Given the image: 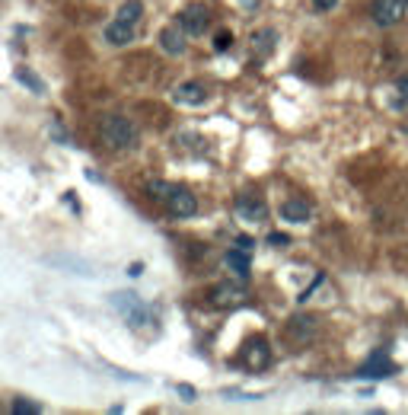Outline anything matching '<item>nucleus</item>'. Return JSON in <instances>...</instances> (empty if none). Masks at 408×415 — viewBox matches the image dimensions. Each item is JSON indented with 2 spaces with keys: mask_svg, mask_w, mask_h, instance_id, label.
I'll return each mask as SVG.
<instances>
[{
  "mask_svg": "<svg viewBox=\"0 0 408 415\" xmlns=\"http://www.w3.org/2000/svg\"><path fill=\"white\" fill-rule=\"evenodd\" d=\"M405 4H408V0H405Z\"/></svg>",
  "mask_w": 408,
  "mask_h": 415,
  "instance_id": "29",
  "label": "nucleus"
},
{
  "mask_svg": "<svg viewBox=\"0 0 408 415\" xmlns=\"http://www.w3.org/2000/svg\"><path fill=\"white\" fill-rule=\"evenodd\" d=\"M230 45H233V35H230V29H221V32L214 35V51H230Z\"/></svg>",
  "mask_w": 408,
  "mask_h": 415,
  "instance_id": "20",
  "label": "nucleus"
},
{
  "mask_svg": "<svg viewBox=\"0 0 408 415\" xmlns=\"http://www.w3.org/2000/svg\"><path fill=\"white\" fill-rule=\"evenodd\" d=\"M176 186H169V182H150V186H147V195H150V198H159V201H166L169 198V192H173Z\"/></svg>",
  "mask_w": 408,
  "mask_h": 415,
  "instance_id": "18",
  "label": "nucleus"
},
{
  "mask_svg": "<svg viewBox=\"0 0 408 415\" xmlns=\"http://www.w3.org/2000/svg\"><path fill=\"white\" fill-rule=\"evenodd\" d=\"M322 281H325V275H322V272H319V278H316V281H312V284H310V288H306V290H303V294H300V298H297V300H300V304H306V300H310V298H312V290H316V288H319V284H322Z\"/></svg>",
  "mask_w": 408,
  "mask_h": 415,
  "instance_id": "24",
  "label": "nucleus"
},
{
  "mask_svg": "<svg viewBox=\"0 0 408 415\" xmlns=\"http://www.w3.org/2000/svg\"><path fill=\"white\" fill-rule=\"evenodd\" d=\"M13 412L16 415H39V412H42V406H39V402H29V400H16L13 402Z\"/></svg>",
  "mask_w": 408,
  "mask_h": 415,
  "instance_id": "19",
  "label": "nucleus"
},
{
  "mask_svg": "<svg viewBox=\"0 0 408 415\" xmlns=\"http://www.w3.org/2000/svg\"><path fill=\"white\" fill-rule=\"evenodd\" d=\"M159 49L173 58L185 55V32H182V29H163V32H159Z\"/></svg>",
  "mask_w": 408,
  "mask_h": 415,
  "instance_id": "15",
  "label": "nucleus"
},
{
  "mask_svg": "<svg viewBox=\"0 0 408 415\" xmlns=\"http://www.w3.org/2000/svg\"><path fill=\"white\" fill-rule=\"evenodd\" d=\"M176 99L185 106H201V103H208V87L198 80H185L179 90H176Z\"/></svg>",
  "mask_w": 408,
  "mask_h": 415,
  "instance_id": "14",
  "label": "nucleus"
},
{
  "mask_svg": "<svg viewBox=\"0 0 408 415\" xmlns=\"http://www.w3.org/2000/svg\"><path fill=\"white\" fill-rule=\"evenodd\" d=\"M405 134H408V124H405Z\"/></svg>",
  "mask_w": 408,
  "mask_h": 415,
  "instance_id": "28",
  "label": "nucleus"
},
{
  "mask_svg": "<svg viewBox=\"0 0 408 415\" xmlns=\"http://www.w3.org/2000/svg\"><path fill=\"white\" fill-rule=\"evenodd\" d=\"M242 300H246V290H242L239 284H233V281H223V284H217V288L211 290V304H214L217 310H230V307H239Z\"/></svg>",
  "mask_w": 408,
  "mask_h": 415,
  "instance_id": "8",
  "label": "nucleus"
},
{
  "mask_svg": "<svg viewBox=\"0 0 408 415\" xmlns=\"http://www.w3.org/2000/svg\"><path fill=\"white\" fill-rule=\"evenodd\" d=\"M310 217H312V208L303 198H287L281 205V221L287 224H310Z\"/></svg>",
  "mask_w": 408,
  "mask_h": 415,
  "instance_id": "13",
  "label": "nucleus"
},
{
  "mask_svg": "<svg viewBox=\"0 0 408 415\" xmlns=\"http://www.w3.org/2000/svg\"><path fill=\"white\" fill-rule=\"evenodd\" d=\"M405 0H374V7H370V16H374V23L380 29H393L402 23V16H405Z\"/></svg>",
  "mask_w": 408,
  "mask_h": 415,
  "instance_id": "3",
  "label": "nucleus"
},
{
  "mask_svg": "<svg viewBox=\"0 0 408 415\" xmlns=\"http://www.w3.org/2000/svg\"><path fill=\"white\" fill-rule=\"evenodd\" d=\"M105 42H109L112 49H125V45H131L134 42V26L115 16V20L105 26Z\"/></svg>",
  "mask_w": 408,
  "mask_h": 415,
  "instance_id": "11",
  "label": "nucleus"
},
{
  "mask_svg": "<svg viewBox=\"0 0 408 415\" xmlns=\"http://www.w3.org/2000/svg\"><path fill=\"white\" fill-rule=\"evenodd\" d=\"M179 393L185 396V400H195V390L192 387H179Z\"/></svg>",
  "mask_w": 408,
  "mask_h": 415,
  "instance_id": "27",
  "label": "nucleus"
},
{
  "mask_svg": "<svg viewBox=\"0 0 408 415\" xmlns=\"http://www.w3.org/2000/svg\"><path fill=\"white\" fill-rule=\"evenodd\" d=\"M118 20H125V23H138L140 16H144V7H140V0H125V4H121V7H118Z\"/></svg>",
  "mask_w": 408,
  "mask_h": 415,
  "instance_id": "17",
  "label": "nucleus"
},
{
  "mask_svg": "<svg viewBox=\"0 0 408 415\" xmlns=\"http://www.w3.org/2000/svg\"><path fill=\"white\" fill-rule=\"evenodd\" d=\"M166 211L173 217H192L195 211H198V198L192 195V189L176 186L173 192H169V198H166Z\"/></svg>",
  "mask_w": 408,
  "mask_h": 415,
  "instance_id": "6",
  "label": "nucleus"
},
{
  "mask_svg": "<svg viewBox=\"0 0 408 415\" xmlns=\"http://www.w3.org/2000/svg\"><path fill=\"white\" fill-rule=\"evenodd\" d=\"M236 246H242V249H252V236H236Z\"/></svg>",
  "mask_w": 408,
  "mask_h": 415,
  "instance_id": "26",
  "label": "nucleus"
},
{
  "mask_svg": "<svg viewBox=\"0 0 408 415\" xmlns=\"http://www.w3.org/2000/svg\"><path fill=\"white\" fill-rule=\"evenodd\" d=\"M223 262H227V269L233 272L236 278H249V272H252V249H242V246H236V249H230L227 256H223Z\"/></svg>",
  "mask_w": 408,
  "mask_h": 415,
  "instance_id": "12",
  "label": "nucleus"
},
{
  "mask_svg": "<svg viewBox=\"0 0 408 415\" xmlns=\"http://www.w3.org/2000/svg\"><path fill=\"white\" fill-rule=\"evenodd\" d=\"M316 332H319V323L312 317H294L287 323V329H284V336L291 342H297V345H306V342H312Z\"/></svg>",
  "mask_w": 408,
  "mask_h": 415,
  "instance_id": "9",
  "label": "nucleus"
},
{
  "mask_svg": "<svg viewBox=\"0 0 408 415\" xmlns=\"http://www.w3.org/2000/svg\"><path fill=\"white\" fill-rule=\"evenodd\" d=\"M233 211L242 217V221H249V224H262L265 217H268V205H265V201L258 198V195H252V192L236 195Z\"/></svg>",
  "mask_w": 408,
  "mask_h": 415,
  "instance_id": "4",
  "label": "nucleus"
},
{
  "mask_svg": "<svg viewBox=\"0 0 408 415\" xmlns=\"http://www.w3.org/2000/svg\"><path fill=\"white\" fill-rule=\"evenodd\" d=\"M335 4H338V0H312V7L316 10H332Z\"/></svg>",
  "mask_w": 408,
  "mask_h": 415,
  "instance_id": "25",
  "label": "nucleus"
},
{
  "mask_svg": "<svg viewBox=\"0 0 408 415\" xmlns=\"http://www.w3.org/2000/svg\"><path fill=\"white\" fill-rule=\"evenodd\" d=\"M252 49H256L258 58H271L277 49V32L275 29H258V32L252 35Z\"/></svg>",
  "mask_w": 408,
  "mask_h": 415,
  "instance_id": "16",
  "label": "nucleus"
},
{
  "mask_svg": "<svg viewBox=\"0 0 408 415\" xmlns=\"http://www.w3.org/2000/svg\"><path fill=\"white\" fill-rule=\"evenodd\" d=\"M16 80H20V83H26V87H32L35 93H45V83L39 80V77H32L29 70H20V74H16Z\"/></svg>",
  "mask_w": 408,
  "mask_h": 415,
  "instance_id": "21",
  "label": "nucleus"
},
{
  "mask_svg": "<svg viewBox=\"0 0 408 415\" xmlns=\"http://www.w3.org/2000/svg\"><path fill=\"white\" fill-rule=\"evenodd\" d=\"M395 90H399V106H405L408 103V74H402L395 80Z\"/></svg>",
  "mask_w": 408,
  "mask_h": 415,
  "instance_id": "22",
  "label": "nucleus"
},
{
  "mask_svg": "<svg viewBox=\"0 0 408 415\" xmlns=\"http://www.w3.org/2000/svg\"><path fill=\"white\" fill-rule=\"evenodd\" d=\"M99 141L109 151H131L138 144V124L125 115H103V122H99Z\"/></svg>",
  "mask_w": 408,
  "mask_h": 415,
  "instance_id": "1",
  "label": "nucleus"
},
{
  "mask_svg": "<svg viewBox=\"0 0 408 415\" xmlns=\"http://www.w3.org/2000/svg\"><path fill=\"white\" fill-rule=\"evenodd\" d=\"M112 307L125 313L131 326L147 323V310H144V304H140V298H134V294H115V298H112Z\"/></svg>",
  "mask_w": 408,
  "mask_h": 415,
  "instance_id": "10",
  "label": "nucleus"
},
{
  "mask_svg": "<svg viewBox=\"0 0 408 415\" xmlns=\"http://www.w3.org/2000/svg\"><path fill=\"white\" fill-rule=\"evenodd\" d=\"M389 374H393V361H389V355L383 352V348H376V352L360 364L357 377H364V381H383V377H389Z\"/></svg>",
  "mask_w": 408,
  "mask_h": 415,
  "instance_id": "7",
  "label": "nucleus"
},
{
  "mask_svg": "<svg viewBox=\"0 0 408 415\" xmlns=\"http://www.w3.org/2000/svg\"><path fill=\"white\" fill-rule=\"evenodd\" d=\"M268 364H271L268 342H265L262 336H256V339L246 342V348H242V367H249V371H265Z\"/></svg>",
  "mask_w": 408,
  "mask_h": 415,
  "instance_id": "5",
  "label": "nucleus"
},
{
  "mask_svg": "<svg viewBox=\"0 0 408 415\" xmlns=\"http://www.w3.org/2000/svg\"><path fill=\"white\" fill-rule=\"evenodd\" d=\"M268 246H275V249L291 246V236H287V234H268Z\"/></svg>",
  "mask_w": 408,
  "mask_h": 415,
  "instance_id": "23",
  "label": "nucleus"
},
{
  "mask_svg": "<svg viewBox=\"0 0 408 415\" xmlns=\"http://www.w3.org/2000/svg\"><path fill=\"white\" fill-rule=\"evenodd\" d=\"M176 23H179V29L185 35H204L208 32V26H211V13H208V7L204 4H188L185 10H179V16H176Z\"/></svg>",
  "mask_w": 408,
  "mask_h": 415,
  "instance_id": "2",
  "label": "nucleus"
}]
</instances>
